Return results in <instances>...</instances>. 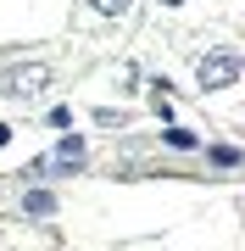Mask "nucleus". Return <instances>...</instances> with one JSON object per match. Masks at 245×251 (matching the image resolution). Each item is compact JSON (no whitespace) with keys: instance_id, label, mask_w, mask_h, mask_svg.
I'll list each match as a JSON object with an SVG mask.
<instances>
[{"instance_id":"4","label":"nucleus","mask_w":245,"mask_h":251,"mask_svg":"<svg viewBox=\"0 0 245 251\" xmlns=\"http://www.w3.org/2000/svg\"><path fill=\"white\" fill-rule=\"evenodd\" d=\"M22 206H28L34 218H50V212H56V196H50V190H28V201H22Z\"/></svg>"},{"instance_id":"8","label":"nucleus","mask_w":245,"mask_h":251,"mask_svg":"<svg viewBox=\"0 0 245 251\" xmlns=\"http://www.w3.org/2000/svg\"><path fill=\"white\" fill-rule=\"evenodd\" d=\"M167 6H184V0H167Z\"/></svg>"},{"instance_id":"6","label":"nucleus","mask_w":245,"mask_h":251,"mask_svg":"<svg viewBox=\"0 0 245 251\" xmlns=\"http://www.w3.org/2000/svg\"><path fill=\"white\" fill-rule=\"evenodd\" d=\"M212 162H218V168H240V151H234V145H212V151H206Z\"/></svg>"},{"instance_id":"5","label":"nucleus","mask_w":245,"mask_h":251,"mask_svg":"<svg viewBox=\"0 0 245 251\" xmlns=\"http://www.w3.org/2000/svg\"><path fill=\"white\" fill-rule=\"evenodd\" d=\"M162 140L178 145V151H195V134H190V128H162Z\"/></svg>"},{"instance_id":"2","label":"nucleus","mask_w":245,"mask_h":251,"mask_svg":"<svg viewBox=\"0 0 245 251\" xmlns=\"http://www.w3.org/2000/svg\"><path fill=\"white\" fill-rule=\"evenodd\" d=\"M195 78H200V90H234L240 84V50H206L195 62Z\"/></svg>"},{"instance_id":"3","label":"nucleus","mask_w":245,"mask_h":251,"mask_svg":"<svg viewBox=\"0 0 245 251\" xmlns=\"http://www.w3.org/2000/svg\"><path fill=\"white\" fill-rule=\"evenodd\" d=\"M84 156H89V151H84V140H78V134H67V140H56L50 151L39 156V173H50V179H62V173H78V168H84Z\"/></svg>"},{"instance_id":"7","label":"nucleus","mask_w":245,"mask_h":251,"mask_svg":"<svg viewBox=\"0 0 245 251\" xmlns=\"http://www.w3.org/2000/svg\"><path fill=\"white\" fill-rule=\"evenodd\" d=\"M89 6L100 11V17H117V11H128V6H134V0H89Z\"/></svg>"},{"instance_id":"1","label":"nucleus","mask_w":245,"mask_h":251,"mask_svg":"<svg viewBox=\"0 0 245 251\" xmlns=\"http://www.w3.org/2000/svg\"><path fill=\"white\" fill-rule=\"evenodd\" d=\"M45 90H50V67L45 62H22V67L0 73V95H6V100H34Z\"/></svg>"}]
</instances>
